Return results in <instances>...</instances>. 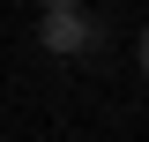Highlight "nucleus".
I'll return each instance as SVG.
<instances>
[{
  "label": "nucleus",
  "mask_w": 149,
  "mask_h": 142,
  "mask_svg": "<svg viewBox=\"0 0 149 142\" xmlns=\"http://www.w3.org/2000/svg\"><path fill=\"white\" fill-rule=\"evenodd\" d=\"M37 37H45V53H82V45H90V15H82V0H67V8H45Z\"/></svg>",
  "instance_id": "1"
},
{
  "label": "nucleus",
  "mask_w": 149,
  "mask_h": 142,
  "mask_svg": "<svg viewBox=\"0 0 149 142\" xmlns=\"http://www.w3.org/2000/svg\"><path fill=\"white\" fill-rule=\"evenodd\" d=\"M142 75H149V30H142Z\"/></svg>",
  "instance_id": "2"
},
{
  "label": "nucleus",
  "mask_w": 149,
  "mask_h": 142,
  "mask_svg": "<svg viewBox=\"0 0 149 142\" xmlns=\"http://www.w3.org/2000/svg\"><path fill=\"white\" fill-rule=\"evenodd\" d=\"M45 8H67V0H45Z\"/></svg>",
  "instance_id": "3"
}]
</instances>
